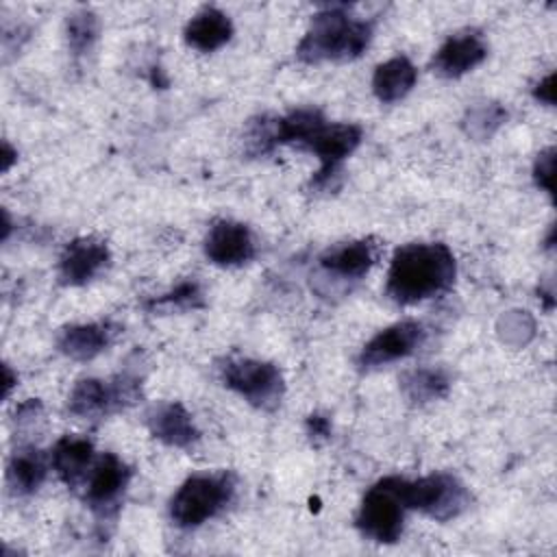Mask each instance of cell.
Returning a JSON list of instances; mask_svg holds the SVG:
<instances>
[{
	"instance_id": "obj_27",
	"label": "cell",
	"mask_w": 557,
	"mask_h": 557,
	"mask_svg": "<svg viewBox=\"0 0 557 557\" xmlns=\"http://www.w3.org/2000/svg\"><path fill=\"white\" fill-rule=\"evenodd\" d=\"M2 154H4V163H2V168H4V170H9V168H11V163H13V157H15L17 152H13V150H11V146L4 141V152H2Z\"/></svg>"
},
{
	"instance_id": "obj_23",
	"label": "cell",
	"mask_w": 557,
	"mask_h": 557,
	"mask_svg": "<svg viewBox=\"0 0 557 557\" xmlns=\"http://www.w3.org/2000/svg\"><path fill=\"white\" fill-rule=\"evenodd\" d=\"M202 298L200 285L196 281H183L178 283L172 292L159 296L152 300L154 307H176V309H187V307H198Z\"/></svg>"
},
{
	"instance_id": "obj_19",
	"label": "cell",
	"mask_w": 557,
	"mask_h": 557,
	"mask_svg": "<svg viewBox=\"0 0 557 557\" xmlns=\"http://www.w3.org/2000/svg\"><path fill=\"white\" fill-rule=\"evenodd\" d=\"M416 78H418L416 65L407 57L398 54L376 65L372 74V91L381 102L392 104L403 100L413 89Z\"/></svg>"
},
{
	"instance_id": "obj_6",
	"label": "cell",
	"mask_w": 557,
	"mask_h": 557,
	"mask_svg": "<svg viewBox=\"0 0 557 557\" xmlns=\"http://www.w3.org/2000/svg\"><path fill=\"white\" fill-rule=\"evenodd\" d=\"M405 511L407 507L398 496L396 476H385L363 494L355 524L363 537L379 544H394L403 533Z\"/></svg>"
},
{
	"instance_id": "obj_10",
	"label": "cell",
	"mask_w": 557,
	"mask_h": 557,
	"mask_svg": "<svg viewBox=\"0 0 557 557\" xmlns=\"http://www.w3.org/2000/svg\"><path fill=\"white\" fill-rule=\"evenodd\" d=\"M424 329L416 320H403L387 329H381L359 352V366L363 370L381 368L413 355L424 342Z\"/></svg>"
},
{
	"instance_id": "obj_9",
	"label": "cell",
	"mask_w": 557,
	"mask_h": 557,
	"mask_svg": "<svg viewBox=\"0 0 557 557\" xmlns=\"http://www.w3.org/2000/svg\"><path fill=\"white\" fill-rule=\"evenodd\" d=\"M133 470L113 453H102L85 481V503L91 507L94 513L100 518H109L117 511L124 490Z\"/></svg>"
},
{
	"instance_id": "obj_12",
	"label": "cell",
	"mask_w": 557,
	"mask_h": 557,
	"mask_svg": "<svg viewBox=\"0 0 557 557\" xmlns=\"http://www.w3.org/2000/svg\"><path fill=\"white\" fill-rule=\"evenodd\" d=\"M205 255L220 268H237L255 257L250 228L237 220H218L205 237Z\"/></svg>"
},
{
	"instance_id": "obj_5",
	"label": "cell",
	"mask_w": 557,
	"mask_h": 557,
	"mask_svg": "<svg viewBox=\"0 0 557 557\" xmlns=\"http://www.w3.org/2000/svg\"><path fill=\"white\" fill-rule=\"evenodd\" d=\"M141 379L133 372H122L111 381L83 379L74 385L67 398V411L76 418L96 420L117 409L133 405L139 398Z\"/></svg>"
},
{
	"instance_id": "obj_21",
	"label": "cell",
	"mask_w": 557,
	"mask_h": 557,
	"mask_svg": "<svg viewBox=\"0 0 557 557\" xmlns=\"http://www.w3.org/2000/svg\"><path fill=\"white\" fill-rule=\"evenodd\" d=\"M400 387L411 403L422 405V403H431L446 396L450 387V379L440 368H418L403 376Z\"/></svg>"
},
{
	"instance_id": "obj_28",
	"label": "cell",
	"mask_w": 557,
	"mask_h": 557,
	"mask_svg": "<svg viewBox=\"0 0 557 557\" xmlns=\"http://www.w3.org/2000/svg\"><path fill=\"white\" fill-rule=\"evenodd\" d=\"M11 387H13V374H11L9 366H4V396H9Z\"/></svg>"
},
{
	"instance_id": "obj_8",
	"label": "cell",
	"mask_w": 557,
	"mask_h": 557,
	"mask_svg": "<svg viewBox=\"0 0 557 557\" xmlns=\"http://www.w3.org/2000/svg\"><path fill=\"white\" fill-rule=\"evenodd\" d=\"M361 126L348 122H324L300 148L318 157L320 168L311 176V189L326 191L337 187L342 163L357 150L361 144Z\"/></svg>"
},
{
	"instance_id": "obj_13",
	"label": "cell",
	"mask_w": 557,
	"mask_h": 557,
	"mask_svg": "<svg viewBox=\"0 0 557 557\" xmlns=\"http://www.w3.org/2000/svg\"><path fill=\"white\" fill-rule=\"evenodd\" d=\"M487 57V46L483 37L474 30H463L450 35L433 54L431 70L444 78H459L472 72Z\"/></svg>"
},
{
	"instance_id": "obj_3",
	"label": "cell",
	"mask_w": 557,
	"mask_h": 557,
	"mask_svg": "<svg viewBox=\"0 0 557 557\" xmlns=\"http://www.w3.org/2000/svg\"><path fill=\"white\" fill-rule=\"evenodd\" d=\"M235 492L231 472L194 474L181 483L170 500V518L178 529H196L218 516Z\"/></svg>"
},
{
	"instance_id": "obj_15",
	"label": "cell",
	"mask_w": 557,
	"mask_h": 557,
	"mask_svg": "<svg viewBox=\"0 0 557 557\" xmlns=\"http://www.w3.org/2000/svg\"><path fill=\"white\" fill-rule=\"evenodd\" d=\"M50 463L57 476L72 490L85 485L89 470L96 463L94 444L87 437L78 435H63L57 440L50 453Z\"/></svg>"
},
{
	"instance_id": "obj_11",
	"label": "cell",
	"mask_w": 557,
	"mask_h": 557,
	"mask_svg": "<svg viewBox=\"0 0 557 557\" xmlns=\"http://www.w3.org/2000/svg\"><path fill=\"white\" fill-rule=\"evenodd\" d=\"M111 261V252L102 239L76 237L70 242L57 263V276L63 285H87Z\"/></svg>"
},
{
	"instance_id": "obj_14",
	"label": "cell",
	"mask_w": 557,
	"mask_h": 557,
	"mask_svg": "<svg viewBox=\"0 0 557 557\" xmlns=\"http://www.w3.org/2000/svg\"><path fill=\"white\" fill-rule=\"evenodd\" d=\"M320 268L339 281H359L376 261V244L372 239H352L326 248L320 255Z\"/></svg>"
},
{
	"instance_id": "obj_20",
	"label": "cell",
	"mask_w": 557,
	"mask_h": 557,
	"mask_svg": "<svg viewBox=\"0 0 557 557\" xmlns=\"http://www.w3.org/2000/svg\"><path fill=\"white\" fill-rule=\"evenodd\" d=\"M50 466L52 463L46 459V455L39 448H35V446L17 448L11 455L9 466H7L9 487L17 496H28V494L37 492L44 485Z\"/></svg>"
},
{
	"instance_id": "obj_24",
	"label": "cell",
	"mask_w": 557,
	"mask_h": 557,
	"mask_svg": "<svg viewBox=\"0 0 557 557\" xmlns=\"http://www.w3.org/2000/svg\"><path fill=\"white\" fill-rule=\"evenodd\" d=\"M533 178L540 189L546 194H553V181H555V148H546L537 154L533 165Z\"/></svg>"
},
{
	"instance_id": "obj_16",
	"label": "cell",
	"mask_w": 557,
	"mask_h": 557,
	"mask_svg": "<svg viewBox=\"0 0 557 557\" xmlns=\"http://www.w3.org/2000/svg\"><path fill=\"white\" fill-rule=\"evenodd\" d=\"M150 433L174 448H189L198 442L200 433L191 420V413L181 403H159L146 416Z\"/></svg>"
},
{
	"instance_id": "obj_1",
	"label": "cell",
	"mask_w": 557,
	"mask_h": 557,
	"mask_svg": "<svg viewBox=\"0 0 557 557\" xmlns=\"http://www.w3.org/2000/svg\"><path fill=\"white\" fill-rule=\"evenodd\" d=\"M455 274V255L446 244H405L389 261L385 294L398 305H416L450 289Z\"/></svg>"
},
{
	"instance_id": "obj_4",
	"label": "cell",
	"mask_w": 557,
	"mask_h": 557,
	"mask_svg": "<svg viewBox=\"0 0 557 557\" xmlns=\"http://www.w3.org/2000/svg\"><path fill=\"white\" fill-rule=\"evenodd\" d=\"M396 490L407 509L422 511L437 522L459 516L470 505L466 485L448 472H433L411 481L396 476Z\"/></svg>"
},
{
	"instance_id": "obj_17",
	"label": "cell",
	"mask_w": 557,
	"mask_h": 557,
	"mask_svg": "<svg viewBox=\"0 0 557 557\" xmlns=\"http://www.w3.org/2000/svg\"><path fill=\"white\" fill-rule=\"evenodd\" d=\"M117 333L111 322H89L65 326L57 337V348L76 361H89L109 348Z\"/></svg>"
},
{
	"instance_id": "obj_22",
	"label": "cell",
	"mask_w": 557,
	"mask_h": 557,
	"mask_svg": "<svg viewBox=\"0 0 557 557\" xmlns=\"http://www.w3.org/2000/svg\"><path fill=\"white\" fill-rule=\"evenodd\" d=\"M100 33V22L94 11L78 9L65 20V37L70 52L78 59L91 50Z\"/></svg>"
},
{
	"instance_id": "obj_7",
	"label": "cell",
	"mask_w": 557,
	"mask_h": 557,
	"mask_svg": "<svg viewBox=\"0 0 557 557\" xmlns=\"http://www.w3.org/2000/svg\"><path fill=\"white\" fill-rule=\"evenodd\" d=\"M222 383L239 394L246 403L259 409H274L278 407L283 398V374L281 370L261 359H250V357H237V359H226L224 366L220 368Z\"/></svg>"
},
{
	"instance_id": "obj_18",
	"label": "cell",
	"mask_w": 557,
	"mask_h": 557,
	"mask_svg": "<svg viewBox=\"0 0 557 557\" xmlns=\"http://www.w3.org/2000/svg\"><path fill=\"white\" fill-rule=\"evenodd\" d=\"M183 37L187 46L200 52H213L233 37V22L224 11L215 7H202L185 24Z\"/></svg>"
},
{
	"instance_id": "obj_2",
	"label": "cell",
	"mask_w": 557,
	"mask_h": 557,
	"mask_svg": "<svg viewBox=\"0 0 557 557\" xmlns=\"http://www.w3.org/2000/svg\"><path fill=\"white\" fill-rule=\"evenodd\" d=\"M372 22L352 17L346 7H324L313 17L296 46L302 63L357 59L372 39Z\"/></svg>"
},
{
	"instance_id": "obj_25",
	"label": "cell",
	"mask_w": 557,
	"mask_h": 557,
	"mask_svg": "<svg viewBox=\"0 0 557 557\" xmlns=\"http://www.w3.org/2000/svg\"><path fill=\"white\" fill-rule=\"evenodd\" d=\"M307 435L318 442V440H329L331 435V420L322 413H311L307 418Z\"/></svg>"
},
{
	"instance_id": "obj_26",
	"label": "cell",
	"mask_w": 557,
	"mask_h": 557,
	"mask_svg": "<svg viewBox=\"0 0 557 557\" xmlns=\"http://www.w3.org/2000/svg\"><path fill=\"white\" fill-rule=\"evenodd\" d=\"M533 96H535L540 102L548 104V107L555 104V74H553V72H550L548 76H544V78L535 85Z\"/></svg>"
}]
</instances>
